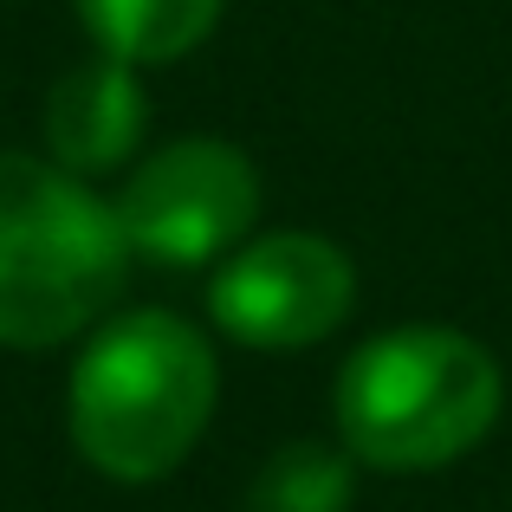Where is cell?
Returning <instances> with one entry per match:
<instances>
[{
  "label": "cell",
  "mask_w": 512,
  "mask_h": 512,
  "mask_svg": "<svg viewBox=\"0 0 512 512\" xmlns=\"http://www.w3.org/2000/svg\"><path fill=\"white\" fill-rule=\"evenodd\" d=\"M78 20L91 26V39L111 59L169 65L214 33L221 0H78Z\"/></svg>",
  "instance_id": "7"
},
{
  "label": "cell",
  "mask_w": 512,
  "mask_h": 512,
  "mask_svg": "<svg viewBox=\"0 0 512 512\" xmlns=\"http://www.w3.org/2000/svg\"><path fill=\"white\" fill-rule=\"evenodd\" d=\"M130 273L117 208L85 175L0 150V344L46 350L111 312Z\"/></svg>",
  "instance_id": "1"
},
{
  "label": "cell",
  "mask_w": 512,
  "mask_h": 512,
  "mask_svg": "<svg viewBox=\"0 0 512 512\" xmlns=\"http://www.w3.org/2000/svg\"><path fill=\"white\" fill-rule=\"evenodd\" d=\"M143 137V85H137V65L98 59L72 65V72L52 85L46 98V150L59 169L72 175H104L117 169Z\"/></svg>",
  "instance_id": "6"
},
{
  "label": "cell",
  "mask_w": 512,
  "mask_h": 512,
  "mask_svg": "<svg viewBox=\"0 0 512 512\" xmlns=\"http://www.w3.org/2000/svg\"><path fill=\"white\" fill-rule=\"evenodd\" d=\"M500 422V363L441 325L383 331L344 363L338 428L370 467H448Z\"/></svg>",
  "instance_id": "3"
},
{
  "label": "cell",
  "mask_w": 512,
  "mask_h": 512,
  "mask_svg": "<svg viewBox=\"0 0 512 512\" xmlns=\"http://www.w3.org/2000/svg\"><path fill=\"white\" fill-rule=\"evenodd\" d=\"M214 415V350L169 312L111 318L72 370V441L111 480H163Z\"/></svg>",
  "instance_id": "2"
},
{
  "label": "cell",
  "mask_w": 512,
  "mask_h": 512,
  "mask_svg": "<svg viewBox=\"0 0 512 512\" xmlns=\"http://www.w3.org/2000/svg\"><path fill=\"white\" fill-rule=\"evenodd\" d=\"M357 273L331 240L318 234H266L240 247L214 273L208 312L227 338L253 350H299L318 344L350 318Z\"/></svg>",
  "instance_id": "5"
},
{
  "label": "cell",
  "mask_w": 512,
  "mask_h": 512,
  "mask_svg": "<svg viewBox=\"0 0 512 512\" xmlns=\"http://www.w3.org/2000/svg\"><path fill=\"white\" fill-rule=\"evenodd\" d=\"M350 506V461L325 441H292L260 467L247 512H344Z\"/></svg>",
  "instance_id": "8"
},
{
  "label": "cell",
  "mask_w": 512,
  "mask_h": 512,
  "mask_svg": "<svg viewBox=\"0 0 512 512\" xmlns=\"http://www.w3.org/2000/svg\"><path fill=\"white\" fill-rule=\"evenodd\" d=\"M130 253L156 266H201L227 253L260 214V175L234 143L188 137L156 150L111 201Z\"/></svg>",
  "instance_id": "4"
}]
</instances>
